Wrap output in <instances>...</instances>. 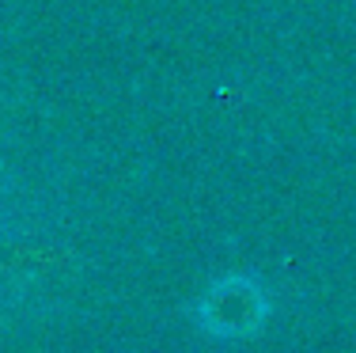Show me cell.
<instances>
[{
	"instance_id": "1",
	"label": "cell",
	"mask_w": 356,
	"mask_h": 353,
	"mask_svg": "<svg viewBox=\"0 0 356 353\" xmlns=\"http://www.w3.org/2000/svg\"><path fill=\"white\" fill-rule=\"evenodd\" d=\"M266 315H269V300L261 292V285L239 274L216 281L197 300L201 327L209 334H220V338H247V334H254L266 323Z\"/></svg>"
}]
</instances>
